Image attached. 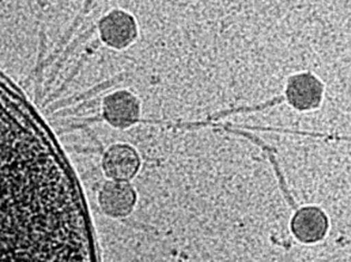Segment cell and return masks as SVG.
Wrapping results in <instances>:
<instances>
[{
	"mask_svg": "<svg viewBox=\"0 0 351 262\" xmlns=\"http://www.w3.org/2000/svg\"><path fill=\"white\" fill-rule=\"evenodd\" d=\"M94 193L95 195L92 198L96 206L90 209V215L99 212L110 220H126L134 213L138 203L136 188L128 181L106 180L101 182Z\"/></svg>",
	"mask_w": 351,
	"mask_h": 262,
	"instance_id": "cell-1",
	"label": "cell"
},
{
	"mask_svg": "<svg viewBox=\"0 0 351 262\" xmlns=\"http://www.w3.org/2000/svg\"><path fill=\"white\" fill-rule=\"evenodd\" d=\"M142 165L140 152L128 142L110 143L101 151L99 158V171L103 176L115 181H134Z\"/></svg>",
	"mask_w": 351,
	"mask_h": 262,
	"instance_id": "cell-2",
	"label": "cell"
},
{
	"mask_svg": "<svg viewBox=\"0 0 351 262\" xmlns=\"http://www.w3.org/2000/svg\"><path fill=\"white\" fill-rule=\"evenodd\" d=\"M324 93V82L311 72L295 73L287 78L285 97L287 103L298 112L318 110Z\"/></svg>",
	"mask_w": 351,
	"mask_h": 262,
	"instance_id": "cell-3",
	"label": "cell"
},
{
	"mask_svg": "<svg viewBox=\"0 0 351 262\" xmlns=\"http://www.w3.org/2000/svg\"><path fill=\"white\" fill-rule=\"evenodd\" d=\"M329 217L322 208L315 206L298 209L290 221V229L297 241L315 244L322 241L329 231Z\"/></svg>",
	"mask_w": 351,
	"mask_h": 262,
	"instance_id": "cell-4",
	"label": "cell"
}]
</instances>
